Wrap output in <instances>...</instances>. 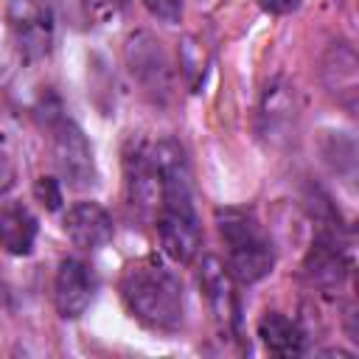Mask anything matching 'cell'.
<instances>
[{
	"instance_id": "cell-7",
	"label": "cell",
	"mask_w": 359,
	"mask_h": 359,
	"mask_svg": "<svg viewBox=\"0 0 359 359\" xmlns=\"http://www.w3.org/2000/svg\"><path fill=\"white\" fill-rule=\"evenodd\" d=\"M126 62H129V70L132 76L143 84L146 93L151 95H165L168 93V62L163 56V48L160 42L146 34V31H137L129 36L126 42Z\"/></svg>"
},
{
	"instance_id": "cell-4",
	"label": "cell",
	"mask_w": 359,
	"mask_h": 359,
	"mask_svg": "<svg viewBox=\"0 0 359 359\" xmlns=\"http://www.w3.org/2000/svg\"><path fill=\"white\" fill-rule=\"evenodd\" d=\"M8 31L17 50L25 59H42L53 45V17L39 0H11L8 3Z\"/></svg>"
},
{
	"instance_id": "cell-11",
	"label": "cell",
	"mask_w": 359,
	"mask_h": 359,
	"mask_svg": "<svg viewBox=\"0 0 359 359\" xmlns=\"http://www.w3.org/2000/svg\"><path fill=\"white\" fill-rule=\"evenodd\" d=\"M36 219L22 202H0V247L8 255H28L36 244Z\"/></svg>"
},
{
	"instance_id": "cell-19",
	"label": "cell",
	"mask_w": 359,
	"mask_h": 359,
	"mask_svg": "<svg viewBox=\"0 0 359 359\" xmlns=\"http://www.w3.org/2000/svg\"><path fill=\"white\" fill-rule=\"evenodd\" d=\"M87 3H93V8H104V11H112V14L126 6V0H87Z\"/></svg>"
},
{
	"instance_id": "cell-1",
	"label": "cell",
	"mask_w": 359,
	"mask_h": 359,
	"mask_svg": "<svg viewBox=\"0 0 359 359\" xmlns=\"http://www.w3.org/2000/svg\"><path fill=\"white\" fill-rule=\"evenodd\" d=\"M121 300L126 311L154 331H177L182 323V286L171 269L154 258L135 261L121 275Z\"/></svg>"
},
{
	"instance_id": "cell-17",
	"label": "cell",
	"mask_w": 359,
	"mask_h": 359,
	"mask_svg": "<svg viewBox=\"0 0 359 359\" xmlns=\"http://www.w3.org/2000/svg\"><path fill=\"white\" fill-rule=\"evenodd\" d=\"M258 6L266 14H292L300 6V0H258Z\"/></svg>"
},
{
	"instance_id": "cell-18",
	"label": "cell",
	"mask_w": 359,
	"mask_h": 359,
	"mask_svg": "<svg viewBox=\"0 0 359 359\" xmlns=\"http://www.w3.org/2000/svg\"><path fill=\"white\" fill-rule=\"evenodd\" d=\"M11 177H14V168H11L8 157L0 151V191H6L11 185Z\"/></svg>"
},
{
	"instance_id": "cell-3",
	"label": "cell",
	"mask_w": 359,
	"mask_h": 359,
	"mask_svg": "<svg viewBox=\"0 0 359 359\" xmlns=\"http://www.w3.org/2000/svg\"><path fill=\"white\" fill-rule=\"evenodd\" d=\"M50 129H53V160H56L62 180L70 188L93 185L95 182V160H93V149L87 143V137L81 135V129L62 115H56L50 121Z\"/></svg>"
},
{
	"instance_id": "cell-15",
	"label": "cell",
	"mask_w": 359,
	"mask_h": 359,
	"mask_svg": "<svg viewBox=\"0 0 359 359\" xmlns=\"http://www.w3.org/2000/svg\"><path fill=\"white\" fill-rule=\"evenodd\" d=\"M146 11L151 17H157L160 22H168V25H177L182 20V0H143Z\"/></svg>"
},
{
	"instance_id": "cell-12",
	"label": "cell",
	"mask_w": 359,
	"mask_h": 359,
	"mask_svg": "<svg viewBox=\"0 0 359 359\" xmlns=\"http://www.w3.org/2000/svg\"><path fill=\"white\" fill-rule=\"evenodd\" d=\"M258 337L264 348L275 356H300L306 351V334L294 320L280 311H266L258 320Z\"/></svg>"
},
{
	"instance_id": "cell-9",
	"label": "cell",
	"mask_w": 359,
	"mask_h": 359,
	"mask_svg": "<svg viewBox=\"0 0 359 359\" xmlns=\"http://www.w3.org/2000/svg\"><path fill=\"white\" fill-rule=\"evenodd\" d=\"M126 185L132 205H137L146 213L160 208L163 182L151 157V146H135V151L126 154Z\"/></svg>"
},
{
	"instance_id": "cell-10",
	"label": "cell",
	"mask_w": 359,
	"mask_h": 359,
	"mask_svg": "<svg viewBox=\"0 0 359 359\" xmlns=\"http://www.w3.org/2000/svg\"><path fill=\"white\" fill-rule=\"evenodd\" d=\"M348 255L337 236V230H320L314 247L306 258V275L317 286H337L348 275Z\"/></svg>"
},
{
	"instance_id": "cell-6",
	"label": "cell",
	"mask_w": 359,
	"mask_h": 359,
	"mask_svg": "<svg viewBox=\"0 0 359 359\" xmlns=\"http://www.w3.org/2000/svg\"><path fill=\"white\" fill-rule=\"evenodd\" d=\"M95 272L81 258H65L53 278V303L65 320L81 317L95 300Z\"/></svg>"
},
{
	"instance_id": "cell-5",
	"label": "cell",
	"mask_w": 359,
	"mask_h": 359,
	"mask_svg": "<svg viewBox=\"0 0 359 359\" xmlns=\"http://www.w3.org/2000/svg\"><path fill=\"white\" fill-rule=\"evenodd\" d=\"M233 275L227 272L224 261L216 255H205L199 264V289L208 300V309L213 314V323L219 325L222 334H236L241 323V309H238V294L233 286Z\"/></svg>"
},
{
	"instance_id": "cell-14",
	"label": "cell",
	"mask_w": 359,
	"mask_h": 359,
	"mask_svg": "<svg viewBox=\"0 0 359 359\" xmlns=\"http://www.w3.org/2000/svg\"><path fill=\"white\" fill-rule=\"evenodd\" d=\"M182 67H185L188 84L196 90L199 81L205 79V50L194 39H185V45H182Z\"/></svg>"
},
{
	"instance_id": "cell-13",
	"label": "cell",
	"mask_w": 359,
	"mask_h": 359,
	"mask_svg": "<svg viewBox=\"0 0 359 359\" xmlns=\"http://www.w3.org/2000/svg\"><path fill=\"white\" fill-rule=\"evenodd\" d=\"M323 76L328 90L348 107L353 109L356 101V56L348 45H334L323 62Z\"/></svg>"
},
{
	"instance_id": "cell-2",
	"label": "cell",
	"mask_w": 359,
	"mask_h": 359,
	"mask_svg": "<svg viewBox=\"0 0 359 359\" xmlns=\"http://www.w3.org/2000/svg\"><path fill=\"white\" fill-rule=\"evenodd\" d=\"M219 236L227 252V272L238 283H255L272 272L275 250L264 236L258 219L244 208H219L216 210Z\"/></svg>"
},
{
	"instance_id": "cell-8",
	"label": "cell",
	"mask_w": 359,
	"mask_h": 359,
	"mask_svg": "<svg viewBox=\"0 0 359 359\" xmlns=\"http://www.w3.org/2000/svg\"><path fill=\"white\" fill-rule=\"evenodd\" d=\"M65 233L81 250H101L112 241L115 224L112 216L98 202H76L65 213Z\"/></svg>"
},
{
	"instance_id": "cell-16",
	"label": "cell",
	"mask_w": 359,
	"mask_h": 359,
	"mask_svg": "<svg viewBox=\"0 0 359 359\" xmlns=\"http://www.w3.org/2000/svg\"><path fill=\"white\" fill-rule=\"evenodd\" d=\"M34 196L48 208V210H56L62 205V185L53 180V177H39L34 182Z\"/></svg>"
}]
</instances>
